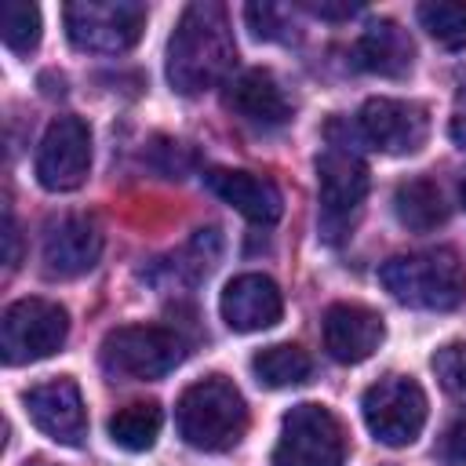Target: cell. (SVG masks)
Masks as SVG:
<instances>
[{
  "mask_svg": "<svg viewBox=\"0 0 466 466\" xmlns=\"http://www.w3.org/2000/svg\"><path fill=\"white\" fill-rule=\"evenodd\" d=\"M22 404H25L29 422L44 437H51L55 444H66V448H80L84 444V437H87V411H84L80 386L69 375H58V379L29 386L22 393Z\"/></svg>",
  "mask_w": 466,
  "mask_h": 466,
  "instance_id": "8fae6325",
  "label": "cell"
},
{
  "mask_svg": "<svg viewBox=\"0 0 466 466\" xmlns=\"http://www.w3.org/2000/svg\"><path fill=\"white\" fill-rule=\"evenodd\" d=\"M357 131L371 149L404 157L422 149L430 138V113L426 106L404 98H368L357 113Z\"/></svg>",
  "mask_w": 466,
  "mask_h": 466,
  "instance_id": "30bf717a",
  "label": "cell"
},
{
  "mask_svg": "<svg viewBox=\"0 0 466 466\" xmlns=\"http://www.w3.org/2000/svg\"><path fill=\"white\" fill-rule=\"evenodd\" d=\"M353 55H357V66L368 69V73H379V76H404V73L411 69L415 47H411V36H408L397 22L379 18V22H371V25L360 33Z\"/></svg>",
  "mask_w": 466,
  "mask_h": 466,
  "instance_id": "ac0fdd59",
  "label": "cell"
},
{
  "mask_svg": "<svg viewBox=\"0 0 466 466\" xmlns=\"http://www.w3.org/2000/svg\"><path fill=\"white\" fill-rule=\"evenodd\" d=\"M36 182L51 193L80 189L91 171V131L80 116H58L36 149Z\"/></svg>",
  "mask_w": 466,
  "mask_h": 466,
  "instance_id": "9c48e42d",
  "label": "cell"
},
{
  "mask_svg": "<svg viewBox=\"0 0 466 466\" xmlns=\"http://www.w3.org/2000/svg\"><path fill=\"white\" fill-rule=\"evenodd\" d=\"M218 313L229 331H266L284 317V295L266 273H240L222 288Z\"/></svg>",
  "mask_w": 466,
  "mask_h": 466,
  "instance_id": "4fadbf2b",
  "label": "cell"
},
{
  "mask_svg": "<svg viewBox=\"0 0 466 466\" xmlns=\"http://www.w3.org/2000/svg\"><path fill=\"white\" fill-rule=\"evenodd\" d=\"M459 193H462V204H466V178H462V186H459Z\"/></svg>",
  "mask_w": 466,
  "mask_h": 466,
  "instance_id": "4dcf8cb0",
  "label": "cell"
},
{
  "mask_svg": "<svg viewBox=\"0 0 466 466\" xmlns=\"http://www.w3.org/2000/svg\"><path fill=\"white\" fill-rule=\"evenodd\" d=\"M382 288L411 309H433L448 313L466 299V273L455 251L430 248V251H408L393 255L379 269Z\"/></svg>",
  "mask_w": 466,
  "mask_h": 466,
  "instance_id": "3957f363",
  "label": "cell"
},
{
  "mask_svg": "<svg viewBox=\"0 0 466 466\" xmlns=\"http://www.w3.org/2000/svg\"><path fill=\"white\" fill-rule=\"evenodd\" d=\"M69 313L47 299H18L4 309L0 350L7 364H33L66 346Z\"/></svg>",
  "mask_w": 466,
  "mask_h": 466,
  "instance_id": "ba28073f",
  "label": "cell"
},
{
  "mask_svg": "<svg viewBox=\"0 0 466 466\" xmlns=\"http://www.w3.org/2000/svg\"><path fill=\"white\" fill-rule=\"evenodd\" d=\"M175 426L178 437L197 451H229L248 430L244 393L229 379L208 375L182 390L175 404Z\"/></svg>",
  "mask_w": 466,
  "mask_h": 466,
  "instance_id": "7a4b0ae2",
  "label": "cell"
},
{
  "mask_svg": "<svg viewBox=\"0 0 466 466\" xmlns=\"http://www.w3.org/2000/svg\"><path fill=\"white\" fill-rule=\"evenodd\" d=\"M226 106H229L240 120H248V124H255V127H280V124L291 116L280 84H277L273 73H266V69H248V73H240V76L229 84V91H226Z\"/></svg>",
  "mask_w": 466,
  "mask_h": 466,
  "instance_id": "e0dca14e",
  "label": "cell"
},
{
  "mask_svg": "<svg viewBox=\"0 0 466 466\" xmlns=\"http://www.w3.org/2000/svg\"><path fill=\"white\" fill-rule=\"evenodd\" d=\"M317 189L328 222H346L368 197V167L350 142H328L317 157Z\"/></svg>",
  "mask_w": 466,
  "mask_h": 466,
  "instance_id": "7c38bea8",
  "label": "cell"
},
{
  "mask_svg": "<svg viewBox=\"0 0 466 466\" xmlns=\"http://www.w3.org/2000/svg\"><path fill=\"white\" fill-rule=\"evenodd\" d=\"M251 371L262 386L269 390H284V386H299L309 379L313 371V360L302 346L295 342H277V346H266L251 357Z\"/></svg>",
  "mask_w": 466,
  "mask_h": 466,
  "instance_id": "ffe728a7",
  "label": "cell"
},
{
  "mask_svg": "<svg viewBox=\"0 0 466 466\" xmlns=\"http://www.w3.org/2000/svg\"><path fill=\"white\" fill-rule=\"evenodd\" d=\"M244 18H248L251 33L262 36V40H288L291 36L288 33V18H284V7H277V4H248L244 7Z\"/></svg>",
  "mask_w": 466,
  "mask_h": 466,
  "instance_id": "484cf974",
  "label": "cell"
},
{
  "mask_svg": "<svg viewBox=\"0 0 466 466\" xmlns=\"http://www.w3.org/2000/svg\"><path fill=\"white\" fill-rule=\"evenodd\" d=\"M62 22L76 51L120 55L138 44L146 29V7L131 0H76L62 7Z\"/></svg>",
  "mask_w": 466,
  "mask_h": 466,
  "instance_id": "277c9868",
  "label": "cell"
},
{
  "mask_svg": "<svg viewBox=\"0 0 466 466\" xmlns=\"http://www.w3.org/2000/svg\"><path fill=\"white\" fill-rule=\"evenodd\" d=\"M386 335V324L375 309L360 302H335L324 313V350L339 364H360L368 360Z\"/></svg>",
  "mask_w": 466,
  "mask_h": 466,
  "instance_id": "5bb4252c",
  "label": "cell"
},
{
  "mask_svg": "<svg viewBox=\"0 0 466 466\" xmlns=\"http://www.w3.org/2000/svg\"><path fill=\"white\" fill-rule=\"evenodd\" d=\"M444 455L451 462H466V419H459L448 433H444Z\"/></svg>",
  "mask_w": 466,
  "mask_h": 466,
  "instance_id": "83f0119b",
  "label": "cell"
},
{
  "mask_svg": "<svg viewBox=\"0 0 466 466\" xmlns=\"http://www.w3.org/2000/svg\"><path fill=\"white\" fill-rule=\"evenodd\" d=\"M4 244H7V251H4V262H7V269H15V266H18V226H15V215H11V208L4 211Z\"/></svg>",
  "mask_w": 466,
  "mask_h": 466,
  "instance_id": "f1b7e54d",
  "label": "cell"
},
{
  "mask_svg": "<svg viewBox=\"0 0 466 466\" xmlns=\"http://www.w3.org/2000/svg\"><path fill=\"white\" fill-rule=\"evenodd\" d=\"M149 164L164 178H182L193 167V149H186L182 142H171V138H157L149 149Z\"/></svg>",
  "mask_w": 466,
  "mask_h": 466,
  "instance_id": "d4e9b609",
  "label": "cell"
},
{
  "mask_svg": "<svg viewBox=\"0 0 466 466\" xmlns=\"http://www.w3.org/2000/svg\"><path fill=\"white\" fill-rule=\"evenodd\" d=\"M426 393L411 375H386L360 397L364 426L386 448H408L426 426Z\"/></svg>",
  "mask_w": 466,
  "mask_h": 466,
  "instance_id": "8992f818",
  "label": "cell"
},
{
  "mask_svg": "<svg viewBox=\"0 0 466 466\" xmlns=\"http://www.w3.org/2000/svg\"><path fill=\"white\" fill-rule=\"evenodd\" d=\"M102 255V233L84 215L58 218L44 237V266L51 277H80L95 269Z\"/></svg>",
  "mask_w": 466,
  "mask_h": 466,
  "instance_id": "2e32d148",
  "label": "cell"
},
{
  "mask_svg": "<svg viewBox=\"0 0 466 466\" xmlns=\"http://www.w3.org/2000/svg\"><path fill=\"white\" fill-rule=\"evenodd\" d=\"M433 375L444 386L448 397H455L459 404H466V346L462 342H448L433 353Z\"/></svg>",
  "mask_w": 466,
  "mask_h": 466,
  "instance_id": "cb8c5ba5",
  "label": "cell"
},
{
  "mask_svg": "<svg viewBox=\"0 0 466 466\" xmlns=\"http://www.w3.org/2000/svg\"><path fill=\"white\" fill-rule=\"evenodd\" d=\"M306 11H313V15H320V18H350V15H357V7L353 4H317V0H306Z\"/></svg>",
  "mask_w": 466,
  "mask_h": 466,
  "instance_id": "f546056e",
  "label": "cell"
},
{
  "mask_svg": "<svg viewBox=\"0 0 466 466\" xmlns=\"http://www.w3.org/2000/svg\"><path fill=\"white\" fill-rule=\"evenodd\" d=\"M204 186L229 208H237L248 222L258 226H273L284 215V197L280 189L251 171H237V167H211L204 171Z\"/></svg>",
  "mask_w": 466,
  "mask_h": 466,
  "instance_id": "9a60e30c",
  "label": "cell"
},
{
  "mask_svg": "<svg viewBox=\"0 0 466 466\" xmlns=\"http://www.w3.org/2000/svg\"><path fill=\"white\" fill-rule=\"evenodd\" d=\"M160 404L153 400H135V404H124L113 419H109V437L116 448L124 451H149L157 444V433H160Z\"/></svg>",
  "mask_w": 466,
  "mask_h": 466,
  "instance_id": "44dd1931",
  "label": "cell"
},
{
  "mask_svg": "<svg viewBox=\"0 0 466 466\" xmlns=\"http://www.w3.org/2000/svg\"><path fill=\"white\" fill-rule=\"evenodd\" d=\"M419 22L422 29L448 51L466 47V4L459 0H426L419 4Z\"/></svg>",
  "mask_w": 466,
  "mask_h": 466,
  "instance_id": "7402d4cb",
  "label": "cell"
},
{
  "mask_svg": "<svg viewBox=\"0 0 466 466\" xmlns=\"http://www.w3.org/2000/svg\"><path fill=\"white\" fill-rule=\"evenodd\" d=\"M40 7L29 0H7L0 4V36L15 55H29L40 44Z\"/></svg>",
  "mask_w": 466,
  "mask_h": 466,
  "instance_id": "603a6c76",
  "label": "cell"
},
{
  "mask_svg": "<svg viewBox=\"0 0 466 466\" xmlns=\"http://www.w3.org/2000/svg\"><path fill=\"white\" fill-rule=\"evenodd\" d=\"M237 58L229 15L215 0H197L182 11L167 40V84L178 95H200L215 87Z\"/></svg>",
  "mask_w": 466,
  "mask_h": 466,
  "instance_id": "6da1fadb",
  "label": "cell"
},
{
  "mask_svg": "<svg viewBox=\"0 0 466 466\" xmlns=\"http://www.w3.org/2000/svg\"><path fill=\"white\" fill-rule=\"evenodd\" d=\"M448 135L459 149H466V87L455 95V109H451V120H448Z\"/></svg>",
  "mask_w": 466,
  "mask_h": 466,
  "instance_id": "4316f807",
  "label": "cell"
},
{
  "mask_svg": "<svg viewBox=\"0 0 466 466\" xmlns=\"http://www.w3.org/2000/svg\"><path fill=\"white\" fill-rule=\"evenodd\" d=\"M346 462V433L342 422L313 400L295 404L273 448V466H342Z\"/></svg>",
  "mask_w": 466,
  "mask_h": 466,
  "instance_id": "52a82bcc",
  "label": "cell"
},
{
  "mask_svg": "<svg viewBox=\"0 0 466 466\" xmlns=\"http://www.w3.org/2000/svg\"><path fill=\"white\" fill-rule=\"evenodd\" d=\"M186 346L178 331L160 324H124L102 339V368L113 379H160L182 360Z\"/></svg>",
  "mask_w": 466,
  "mask_h": 466,
  "instance_id": "5b68a950",
  "label": "cell"
},
{
  "mask_svg": "<svg viewBox=\"0 0 466 466\" xmlns=\"http://www.w3.org/2000/svg\"><path fill=\"white\" fill-rule=\"evenodd\" d=\"M25 466H47V462H25Z\"/></svg>",
  "mask_w": 466,
  "mask_h": 466,
  "instance_id": "1f68e13d",
  "label": "cell"
},
{
  "mask_svg": "<svg viewBox=\"0 0 466 466\" xmlns=\"http://www.w3.org/2000/svg\"><path fill=\"white\" fill-rule=\"evenodd\" d=\"M393 215L400 226L415 229V233H430L437 226H444L448 218V204L437 182L430 178H408L397 186L393 193Z\"/></svg>",
  "mask_w": 466,
  "mask_h": 466,
  "instance_id": "d6986e66",
  "label": "cell"
}]
</instances>
